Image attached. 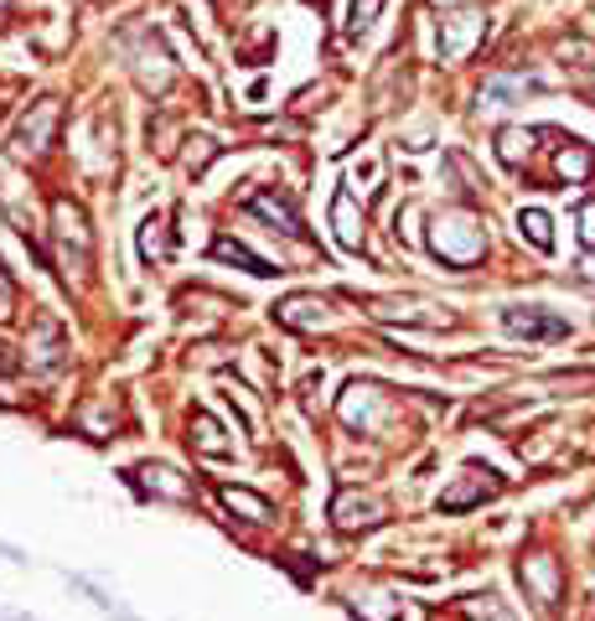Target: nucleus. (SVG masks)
I'll return each instance as SVG.
<instances>
[{
    "instance_id": "ddd939ff",
    "label": "nucleus",
    "mask_w": 595,
    "mask_h": 621,
    "mask_svg": "<svg viewBox=\"0 0 595 621\" xmlns=\"http://www.w3.org/2000/svg\"><path fill=\"white\" fill-rule=\"evenodd\" d=\"M580 238H585V244H595V202H585V208H580Z\"/></svg>"
},
{
    "instance_id": "39448f33",
    "label": "nucleus",
    "mask_w": 595,
    "mask_h": 621,
    "mask_svg": "<svg viewBox=\"0 0 595 621\" xmlns=\"http://www.w3.org/2000/svg\"><path fill=\"white\" fill-rule=\"evenodd\" d=\"M218 259H228V265H243L249 274H270V265H264L259 254H249L243 244H234V238H223V244H218Z\"/></svg>"
},
{
    "instance_id": "20e7f679",
    "label": "nucleus",
    "mask_w": 595,
    "mask_h": 621,
    "mask_svg": "<svg viewBox=\"0 0 595 621\" xmlns=\"http://www.w3.org/2000/svg\"><path fill=\"white\" fill-rule=\"evenodd\" d=\"M481 32H487V21H481V16H451V21H445V58H461V52H466Z\"/></svg>"
},
{
    "instance_id": "4468645a",
    "label": "nucleus",
    "mask_w": 595,
    "mask_h": 621,
    "mask_svg": "<svg viewBox=\"0 0 595 621\" xmlns=\"http://www.w3.org/2000/svg\"><path fill=\"white\" fill-rule=\"evenodd\" d=\"M585 274H591V280H595V259H585Z\"/></svg>"
},
{
    "instance_id": "1a4fd4ad",
    "label": "nucleus",
    "mask_w": 595,
    "mask_h": 621,
    "mask_svg": "<svg viewBox=\"0 0 595 621\" xmlns=\"http://www.w3.org/2000/svg\"><path fill=\"white\" fill-rule=\"evenodd\" d=\"M528 581L544 590V606H555V564H549V560H534V564H528Z\"/></svg>"
},
{
    "instance_id": "9b49d317",
    "label": "nucleus",
    "mask_w": 595,
    "mask_h": 621,
    "mask_svg": "<svg viewBox=\"0 0 595 621\" xmlns=\"http://www.w3.org/2000/svg\"><path fill=\"white\" fill-rule=\"evenodd\" d=\"M502 155H508V161H517V155H528V136H517V130H508V136H502Z\"/></svg>"
},
{
    "instance_id": "f8f14e48",
    "label": "nucleus",
    "mask_w": 595,
    "mask_h": 621,
    "mask_svg": "<svg viewBox=\"0 0 595 621\" xmlns=\"http://www.w3.org/2000/svg\"><path fill=\"white\" fill-rule=\"evenodd\" d=\"M16 310V291H11V280H5V270H0V321Z\"/></svg>"
},
{
    "instance_id": "423d86ee",
    "label": "nucleus",
    "mask_w": 595,
    "mask_h": 621,
    "mask_svg": "<svg viewBox=\"0 0 595 621\" xmlns=\"http://www.w3.org/2000/svg\"><path fill=\"white\" fill-rule=\"evenodd\" d=\"M223 497H228V507H243V513H249V524H264V518H270V503L254 497V492H234V487H228Z\"/></svg>"
},
{
    "instance_id": "0eeeda50",
    "label": "nucleus",
    "mask_w": 595,
    "mask_h": 621,
    "mask_svg": "<svg viewBox=\"0 0 595 621\" xmlns=\"http://www.w3.org/2000/svg\"><path fill=\"white\" fill-rule=\"evenodd\" d=\"M337 233L347 249H357L362 244V229H353V197H337Z\"/></svg>"
},
{
    "instance_id": "f257e3e1",
    "label": "nucleus",
    "mask_w": 595,
    "mask_h": 621,
    "mask_svg": "<svg viewBox=\"0 0 595 621\" xmlns=\"http://www.w3.org/2000/svg\"><path fill=\"white\" fill-rule=\"evenodd\" d=\"M436 254L440 259H451V265H472L476 254H481V229H476V218L466 213H451L436 223Z\"/></svg>"
},
{
    "instance_id": "7ed1b4c3",
    "label": "nucleus",
    "mask_w": 595,
    "mask_h": 621,
    "mask_svg": "<svg viewBox=\"0 0 595 621\" xmlns=\"http://www.w3.org/2000/svg\"><path fill=\"white\" fill-rule=\"evenodd\" d=\"M502 321H508L513 337H570V327H564L559 316H544L538 306H513Z\"/></svg>"
},
{
    "instance_id": "6e6552de",
    "label": "nucleus",
    "mask_w": 595,
    "mask_h": 621,
    "mask_svg": "<svg viewBox=\"0 0 595 621\" xmlns=\"http://www.w3.org/2000/svg\"><path fill=\"white\" fill-rule=\"evenodd\" d=\"M517 229H523V233H528V238H534V244H538V249H549V218H544V213H538V208H528V213H523V218H517Z\"/></svg>"
},
{
    "instance_id": "f03ea898",
    "label": "nucleus",
    "mask_w": 595,
    "mask_h": 621,
    "mask_svg": "<svg viewBox=\"0 0 595 621\" xmlns=\"http://www.w3.org/2000/svg\"><path fill=\"white\" fill-rule=\"evenodd\" d=\"M52 125H58V104L52 98H41L37 104V115L32 119H21V130H16V151L26 155H37V151H47V140H52Z\"/></svg>"
},
{
    "instance_id": "9d476101",
    "label": "nucleus",
    "mask_w": 595,
    "mask_h": 621,
    "mask_svg": "<svg viewBox=\"0 0 595 621\" xmlns=\"http://www.w3.org/2000/svg\"><path fill=\"white\" fill-rule=\"evenodd\" d=\"M378 5H383V0H353V32H368V26H373Z\"/></svg>"
}]
</instances>
